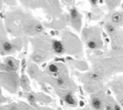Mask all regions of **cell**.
<instances>
[{"label":"cell","instance_id":"cell-14","mask_svg":"<svg viewBox=\"0 0 123 110\" xmlns=\"http://www.w3.org/2000/svg\"><path fill=\"white\" fill-rule=\"evenodd\" d=\"M56 84H57L59 87H63L65 84V80L62 78H59L56 79Z\"/></svg>","mask_w":123,"mask_h":110},{"label":"cell","instance_id":"cell-9","mask_svg":"<svg viewBox=\"0 0 123 110\" xmlns=\"http://www.w3.org/2000/svg\"><path fill=\"white\" fill-rule=\"evenodd\" d=\"M2 48L6 52H11L13 49L12 45L8 41H5L2 43Z\"/></svg>","mask_w":123,"mask_h":110},{"label":"cell","instance_id":"cell-4","mask_svg":"<svg viewBox=\"0 0 123 110\" xmlns=\"http://www.w3.org/2000/svg\"><path fill=\"white\" fill-rule=\"evenodd\" d=\"M63 99H64L65 103L70 106H75L78 103L76 98H75V97L73 95V93L72 92L65 93L64 94Z\"/></svg>","mask_w":123,"mask_h":110},{"label":"cell","instance_id":"cell-1","mask_svg":"<svg viewBox=\"0 0 123 110\" xmlns=\"http://www.w3.org/2000/svg\"><path fill=\"white\" fill-rule=\"evenodd\" d=\"M122 109L119 102L112 97L110 96L105 97V110H122Z\"/></svg>","mask_w":123,"mask_h":110},{"label":"cell","instance_id":"cell-11","mask_svg":"<svg viewBox=\"0 0 123 110\" xmlns=\"http://www.w3.org/2000/svg\"><path fill=\"white\" fill-rule=\"evenodd\" d=\"M49 70L52 73H56V72H58V71H59V68H58V66L56 65L51 64L49 66Z\"/></svg>","mask_w":123,"mask_h":110},{"label":"cell","instance_id":"cell-6","mask_svg":"<svg viewBox=\"0 0 123 110\" xmlns=\"http://www.w3.org/2000/svg\"><path fill=\"white\" fill-rule=\"evenodd\" d=\"M53 49L57 54H61L64 52V46L62 43L58 40H54L53 42Z\"/></svg>","mask_w":123,"mask_h":110},{"label":"cell","instance_id":"cell-7","mask_svg":"<svg viewBox=\"0 0 123 110\" xmlns=\"http://www.w3.org/2000/svg\"><path fill=\"white\" fill-rule=\"evenodd\" d=\"M6 63L7 67L10 70L15 71V70L18 69V65H17V64L15 62V61L13 59H11V58L7 59V60L6 61Z\"/></svg>","mask_w":123,"mask_h":110},{"label":"cell","instance_id":"cell-10","mask_svg":"<svg viewBox=\"0 0 123 110\" xmlns=\"http://www.w3.org/2000/svg\"><path fill=\"white\" fill-rule=\"evenodd\" d=\"M90 78H91V80H94V81L97 80H97H99L101 78V77H100V74L99 73L93 72V73L91 74V75H90Z\"/></svg>","mask_w":123,"mask_h":110},{"label":"cell","instance_id":"cell-12","mask_svg":"<svg viewBox=\"0 0 123 110\" xmlns=\"http://www.w3.org/2000/svg\"><path fill=\"white\" fill-rule=\"evenodd\" d=\"M27 100L31 104H35L36 101H37V98H36V97L34 94L30 93V94H28V96H27Z\"/></svg>","mask_w":123,"mask_h":110},{"label":"cell","instance_id":"cell-15","mask_svg":"<svg viewBox=\"0 0 123 110\" xmlns=\"http://www.w3.org/2000/svg\"><path fill=\"white\" fill-rule=\"evenodd\" d=\"M35 29H36V31H37V32H40V31H42V27H41L40 25H37V26H36Z\"/></svg>","mask_w":123,"mask_h":110},{"label":"cell","instance_id":"cell-3","mask_svg":"<svg viewBox=\"0 0 123 110\" xmlns=\"http://www.w3.org/2000/svg\"><path fill=\"white\" fill-rule=\"evenodd\" d=\"M112 89L116 94L117 101L123 108V80L117 82L112 86Z\"/></svg>","mask_w":123,"mask_h":110},{"label":"cell","instance_id":"cell-13","mask_svg":"<svg viewBox=\"0 0 123 110\" xmlns=\"http://www.w3.org/2000/svg\"><path fill=\"white\" fill-rule=\"evenodd\" d=\"M97 43L96 41H94V40H90L88 41L87 43V46L90 48V49H96V48L97 47Z\"/></svg>","mask_w":123,"mask_h":110},{"label":"cell","instance_id":"cell-8","mask_svg":"<svg viewBox=\"0 0 123 110\" xmlns=\"http://www.w3.org/2000/svg\"><path fill=\"white\" fill-rule=\"evenodd\" d=\"M106 31L111 33V34H113V33H115L116 32V26L115 24H113L112 23H109L106 24Z\"/></svg>","mask_w":123,"mask_h":110},{"label":"cell","instance_id":"cell-2","mask_svg":"<svg viewBox=\"0 0 123 110\" xmlns=\"http://www.w3.org/2000/svg\"><path fill=\"white\" fill-rule=\"evenodd\" d=\"M91 105L94 110H105V97L94 96L91 98Z\"/></svg>","mask_w":123,"mask_h":110},{"label":"cell","instance_id":"cell-5","mask_svg":"<svg viewBox=\"0 0 123 110\" xmlns=\"http://www.w3.org/2000/svg\"><path fill=\"white\" fill-rule=\"evenodd\" d=\"M111 23L116 26L121 25L123 23V15L120 12H115L111 16Z\"/></svg>","mask_w":123,"mask_h":110}]
</instances>
